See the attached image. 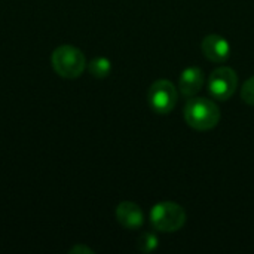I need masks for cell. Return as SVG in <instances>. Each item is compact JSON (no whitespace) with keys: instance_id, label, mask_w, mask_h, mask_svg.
<instances>
[{"instance_id":"1","label":"cell","mask_w":254,"mask_h":254,"mask_svg":"<svg viewBox=\"0 0 254 254\" xmlns=\"http://www.w3.org/2000/svg\"><path fill=\"white\" fill-rule=\"evenodd\" d=\"M185 121L196 131H210L220 122L219 106L204 97H192L185 106Z\"/></svg>"},{"instance_id":"2","label":"cell","mask_w":254,"mask_h":254,"mask_svg":"<svg viewBox=\"0 0 254 254\" xmlns=\"http://www.w3.org/2000/svg\"><path fill=\"white\" fill-rule=\"evenodd\" d=\"M150 223L159 232H177L186 223V211L173 201L158 202L150 210Z\"/></svg>"},{"instance_id":"3","label":"cell","mask_w":254,"mask_h":254,"mask_svg":"<svg viewBox=\"0 0 254 254\" xmlns=\"http://www.w3.org/2000/svg\"><path fill=\"white\" fill-rule=\"evenodd\" d=\"M54 70L65 79H76L79 77L85 67L86 60L80 49L71 45H61L58 46L51 57Z\"/></svg>"},{"instance_id":"4","label":"cell","mask_w":254,"mask_h":254,"mask_svg":"<svg viewBox=\"0 0 254 254\" xmlns=\"http://www.w3.org/2000/svg\"><path fill=\"white\" fill-rule=\"evenodd\" d=\"M179 101V91L168 79L153 82L147 91V103L155 113L167 115L174 110Z\"/></svg>"},{"instance_id":"5","label":"cell","mask_w":254,"mask_h":254,"mask_svg":"<svg viewBox=\"0 0 254 254\" xmlns=\"http://www.w3.org/2000/svg\"><path fill=\"white\" fill-rule=\"evenodd\" d=\"M208 91L210 94L219 100V101H226L229 100L237 88H238V74L234 68L228 65L217 67L208 77Z\"/></svg>"},{"instance_id":"6","label":"cell","mask_w":254,"mask_h":254,"mask_svg":"<svg viewBox=\"0 0 254 254\" xmlns=\"http://www.w3.org/2000/svg\"><path fill=\"white\" fill-rule=\"evenodd\" d=\"M201 49H202L204 55L213 63H223L231 55V45L220 34L205 36L201 43Z\"/></svg>"},{"instance_id":"7","label":"cell","mask_w":254,"mask_h":254,"mask_svg":"<svg viewBox=\"0 0 254 254\" xmlns=\"http://www.w3.org/2000/svg\"><path fill=\"white\" fill-rule=\"evenodd\" d=\"M205 83V74L199 67H188L179 79V91L185 97H195Z\"/></svg>"},{"instance_id":"8","label":"cell","mask_w":254,"mask_h":254,"mask_svg":"<svg viewBox=\"0 0 254 254\" xmlns=\"http://www.w3.org/2000/svg\"><path fill=\"white\" fill-rule=\"evenodd\" d=\"M116 219L127 229H138L144 223L143 210L131 201H124L116 207Z\"/></svg>"},{"instance_id":"9","label":"cell","mask_w":254,"mask_h":254,"mask_svg":"<svg viewBox=\"0 0 254 254\" xmlns=\"http://www.w3.org/2000/svg\"><path fill=\"white\" fill-rule=\"evenodd\" d=\"M88 70L89 73L97 77V79H104L110 74L112 71V63L109 58L106 57H97L94 58L89 64H88Z\"/></svg>"},{"instance_id":"10","label":"cell","mask_w":254,"mask_h":254,"mask_svg":"<svg viewBox=\"0 0 254 254\" xmlns=\"http://www.w3.org/2000/svg\"><path fill=\"white\" fill-rule=\"evenodd\" d=\"M159 246V240L153 232H143L137 240V249L143 253H150L156 250Z\"/></svg>"},{"instance_id":"11","label":"cell","mask_w":254,"mask_h":254,"mask_svg":"<svg viewBox=\"0 0 254 254\" xmlns=\"http://www.w3.org/2000/svg\"><path fill=\"white\" fill-rule=\"evenodd\" d=\"M241 98L244 103L254 106V76L249 77L241 88Z\"/></svg>"},{"instance_id":"12","label":"cell","mask_w":254,"mask_h":254,"mask_svg":"<svg viewBox=\"0 0 254 254\" xmlns=\"http://www.w3.org/2000/svg\"><path fill=\"white\" fill-rule=\"evenodd\" d=\"M76 252H86V253H92V250L86 249V247H74L71 249V253H76Z\"/></svg>"}]
</instances>
